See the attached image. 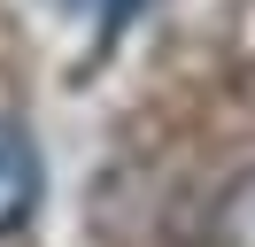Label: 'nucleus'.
<instances>
[{"label": "nucleus", "instance_id": "obj_2", "mask_svg": "<svg viewBox=\"0 0 255 247\" xmlns=\"http://www.w3.org/2000/svg\"><path fill=\"white\" fill-rule=\"evenodd\" d=\"M209 247H255V170H240L209 201Z\"/></svg>", "mask_w": 255, "mask_h": 247}, {"label": "nucleus", "instance_id": "obj_1", "mask_svg": "<svg viewBox=\"0 0 255 247\" xmlns=\"http://www.w3.org/2000/svg\"><path fill=\"white\" fill-rule=\"evenodd\" d=\"M39 209V147L16 116H0V240Z\"/></svg>", "mask_w": 255, "mask_h": 247}, {"label": "nucleus", "instance_id": "obj_3", "mask_svg": "<svg viewBox=\"0 0 255 247\" xmlns=\"http://www.w3.org/2000/svg\"><path fill=\"white\" fill-rule=\"evenodd\" d=\"M70 8H85V15H93L101 31H116V23H131V15H139L147 0H70Z\"/></svg>", "mask_w": 255, "mask_h": 247}]
</instances>
